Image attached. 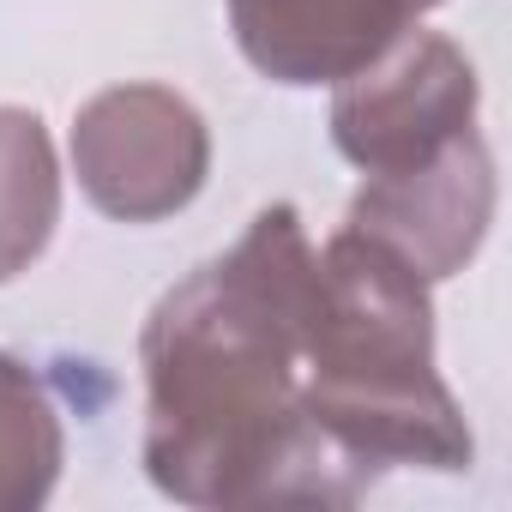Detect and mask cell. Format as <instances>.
Masks as SVG:
<instances>
[{"label":"cell","mask_w":512,"mask_h":512,"mask_svg":"<svg viewBox=\"0 0 512 512\" xmlns=\"http://www.w3.org/2000/svg\"><path fill=\"white\" fill-rule=\"evenodd\" d=\"M428 290V278L350 223L314 247L302 410L362 488L386 470L458 476L476 458L470 422L434 368Z\"/></svg>","instance_id":"obj_2"},{"label":"cell","mask_w":512,"mask_h":512,"mask_svg":"<svg viewBox=\"0 0 512 512\" xmlns=\"http://www.w3.org/2000/svg\"><path fill=\"white\" fill-rule=\"evenodd\" d=\"M494 193H500L494 151L476 127L416 169L362 175L344 223L362 229L368 241H380L386 253H398L416 278L446 284L482 253L488 223H494Z\"/></svg>","instance_id":"obj_5"},{"label":"cell","mask_w":512,"mask_h":512,"mask_svg":"<svg viewBox=\"0 0 512 512\" xmlns=\"http://www.w3.org/2000/svg\"><path fill=\"white\" fill-rule=\"evenodd\" d=\"M476 109L482 79L470 55L452 37L410 25L386 55L332 85V145L362 175L416 169L476 133Z\"/></svg>","instance_id":"obj_4"},{"label":"cell","mask_w":512,"mask_h":512,"mask_svg":"<svg viewBox=\"0 0 512 512\" xmlns=\"http://www.w3.org/2000/svg\"><path fill=\"white\" fill-rule=\"evenodd\" d=\"M61 223V163L37 109L0 103V284L25 278Z\"/></svg>","instance_id":"obj_7"},{"label":"cell","mask_w":512,"mask_h":512,"mask_svg":"<svg viewBox=\"0 0 512 512\" xmlns=\"http://www.w3.org/2000/svg\"><path fill=\"white\" fill-rule=\"evenodd\" d=\"M67 464V428L49 386L0 350V512H31L55 494Z\"/></svg>","instance_id":"obj_8"},{"label":"cell","mask_w":512,"mask_h":512,"mask_svg":"<svg viewBox=\"0 0 512 512\" xmlns=\"http://www.w3.org/2000/svg\"><path fill=\"white\" fill-rule=\"evenodd\" d=\"M314 241L296 205H266L187 272L139 332L145 476L181 506H356L368 488L302 410Z\"/></svg>","instance_id":"obj_1"},{"label":"cell","mask_w":512,"mask_h":512,"mask_svg":"<svg viewBox=\"0 0 512 512\" xmlns=\"http://www.w3.org/2000/svg\"><path fill=\"white\" fill-rule=\"evenodd\" d=\"M79 193L115 223H163L187 211L211 175V127L175 85H109L73 115Z\"/></svg>","instance_id":"obj_3"},{"label":"cell","mask_w":512,"mask_h":512,"mask_svg":"<svg viewBox=\"0 0 512 512\" xmlns=\"http://www.w3.org/2000/svg\"><path fill=\"white\" fill-rule=\"evenodd\" d=\"M440 0H229L241 61L272 85H338L386 55Z\"/></svg>","instance_id":"obj_6"}]
</instances>
